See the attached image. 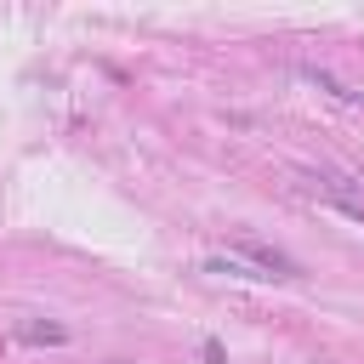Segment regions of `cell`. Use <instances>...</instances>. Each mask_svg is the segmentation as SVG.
<instances>
[{
	"label": "cell",
	"instance_id": "6da1fadb",
	"mask_svg": "<svg viewBox=\"0 0 364 364\" xmlns=\"http://www.w3.org/2000/svg\"><path fill=\"white\" fill-rule=\"evenodd\" d=\"M233 262H245L256 279H301V267H296L284 250L262 245V239H233Z\"/></svg>",
	"mask_w": 364,
	"mask_h": 364
},
{
	"label": "cell",
	"instance_id": "7a4b0ae2",
	"mask_svg": "<svg viewBox=\"0 0 364 364\" xmlns=\"http://www.w3.org/2000/svg\"><path fill=\"white\" fill-rule=\"evenodd\" d=\"M296 74H301L307 85H318L324 97H336V102H353V108L364 102V91H358V85H347V80H336V74H330V68H318V63H301Z\"/></svg>",
	"mask_w": 364,
	"mask_h": 364
},
{
	"label": "cell",
	"instance_id": "3957f363",
	"mask_svg": "<svg viewBox=\"0 0 364 364\" xmlns=\"http://www.w3.org/2000/svg\"><path fill=\"white\" fill-rule=\"evenodd\" d=\"M17 341H34V347H63V341H68V324H51V318H46V324H40V318H23V324H17Z\"/></svg>",
	"mask_w": 364,
	"mask_h": 364
},
{
	"label": "cell",
	"instance_id": "277c9868",
	"mask_svg": "<svg viewBox=\"0 0 364 364\" xmlns=\"http://www.w3.org/2000/svg\"><path fill=\"white\" fill-rule=\"evenodd\" d=\"M199 364H228V353H222V341H216V336H205V341H199Z\"/></svg>",
	"mask_w": 364,
	"mask_h": 364
}]
</instances>
